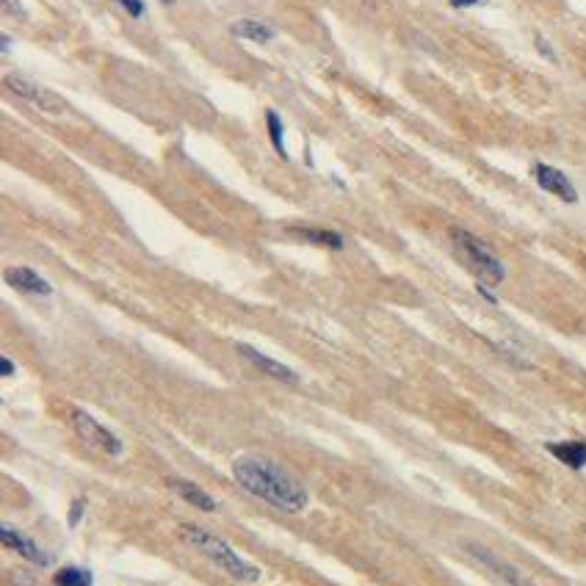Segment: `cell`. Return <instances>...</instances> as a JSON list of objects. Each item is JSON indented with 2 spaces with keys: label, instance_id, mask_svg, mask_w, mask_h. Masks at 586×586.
<instances>
[{
  "label": "cell",
  "instance_id": "6da1fadb",
  "mask_svg": "<svg viewBox=\"0 0 586 586\" xmlns=\"http://www.w3.org/2000/svg\"><path fill=\"white\" fill-rule=\"evenodd\" d=\"M233 479L241 490L288 514H297L310 504L307 487L288 467L260 454H241L233 462Z\"/></svg>",
  "mask_w": 586,
  "mask_h": 586
},
{
  "label": "cell",
  "instance_id": "9c48e42d",
  "mask_svg": "<svg viewBox=\"0 0 586 586\" xmlns=\"http://www.w3.org/2000/svg\"><path fill=\"white\" fill-rule=\"evenodd\" d=\"M6 285L9 288H14V290H19V293H28V297H50L53 293V288H50V282L44 280V277H39L34 268H26V266H12V268H6Z\"/></svg>",
  "mask_w": 586,
  "mask_h": 586
},
{
  "label": "cell",
  "instance_id": "5bb4252c",
  "mask_svg": "<svg viewBox=\"0 0 586 586\" xmlns=\"http://www.w3.org/2000/svg\"><path fill=\"white\" fill-rule=\"evenodd\" d=\"M233 34L238 39H246V42H258V44H266L274 39V28L263 26L258 19H238L233 26Z\"/></svg>",
  "mask_w": 586,
  "mask_h": 586
},
{
  "label": "cell",
  "instance_id": "7a4b0ae2",
  "mask_svg": "<svg viewBox=\"0 0 586 586\" xmlns=\"http://www.w3.org/2000/svg\"><path fill=\"white\" fill-rule=\"evenodd\" d=\"M180 536H183L186 543L194 551H199L208 561H213L219 570L227 573L230 578H235L241 583H258L260 581V570L252 565V561H246L241 553H235L227 539H221V536L199 528V526H183L180 528Z\"/></svg>",
  "mask_w": 586,
  "mask_h": 586
},
{
  "label": "cell",
  "instance_id": "44dd1931",
  "mask_svg": "<svg viewBox=\"0 0 586 586\" xmlns=\"http://www.w3.org/2000/svg\"><path fill=\"white\" fill-rule=\"evenodd\" d=\"M14 371H17V368H14V363H12L9 357L0 359V374H4V376H14Z\"/></svg>",
  "mask_w": 586,
  "mask_h": 586
},
{
  "label": "cell",
  "instance_id": "ba28073f",
  "mask_svg": "<svg viewBox=\"0 0 586 586\" xmlns=\"http://www.w3.org/2000/svg\"><path fill=\"white\" fill-rule=\"evenodd\" d=\"M235 349H238V354L246 359V363H252V366H255L260 374L272 376V379H277V382H285V385H299V374H297V371H290L288 366L277 363V359L266 357V354H263V351H258L255 346L238 343Z\"/></svg>",
  "mask_w": 586,
  "mask_h": 586
},
{
  "label": "cell",
  "instance_id": "d6986e66",
  "mask_svg": "<svg viewBox=\"0 0 586 586\" xmlns=\"http://www.w3.org/2000/svg\"><path fill=\"white\" fill-rule=\"evenodd\" d=\"M536 48H539V53H543V56H548L551 61H556V53L551 50V44H548L543 36H539V34H536Z\"/></svg>",
  "mask_w": 586,
  "mask_h": 586
},
{
  "label": "cell",
  "instance_id": "cb8c5ba5",
  "mask_svg": "<svg viewBox=\"0 0 586 586\" xmlns=\"http://www.w3.org/2000/svg\"><path fill=\"white\" fill-rule=\"evenodd\" d=\"M583 534H586V526H583Z\"/></svg>",
  "mask_w": 586,
  "mask_h": 586
},
{
  "label": "cell",
  "instance_id": "3957f363",
  "mask_svg": "<svg viewBox=\"0 0 586 586\" xmlns=\"http://www.w3.org/2000/svg\"><path fill=\"white\" fill-rule=\"evenodd\" d=\"M451 241H454V250L465 260V266L473 274L482 280V285H501L506 280V268L504 263L490 252V246L479 241L467 230H451Z\"/></svg>",
  "mask_w": 586,
  "mask_h": 586
},
{
  "label": "cell",
  "instance_id": "52a82bcc",
  "mask_svg": "<svg viewBox=\"0 0 586 586\" xmlns=\"http://www.w3.org/2000/svg\"><path fill=\"white\" fill-rule=\"evenodd\" d=\"M531 174H534L536 186L543 189V191H548V194L559 197L561 202H570V205H573V202H578V191H575V186L570 183V177H567L565 172H559L556 166H548V164H534Z\"/></svg>",
  "mask_w": 586,
  "mask_h": 586
},
{
  "label": "cell",
  "instance_id": "4fadbf2b",
  "mask_svg": "<svg viewBox=\"0 0 586 586\" xmlns=\"http://www.w3.org/2000/svg\"><path fill=\"white\" fill-rule=\"evenodd\" d=\"M293 235L305 238L307 243H319L327 250H343V235L335 230H321V227H293Z\"/></svg>",
  "mask_w": 586,
  "mask_h": 586
},
{
  "label": "cell",
  "instance_id": "5b68a950",
  "mask_svg": "<svg viewBox=\"0 0 586 586\" xmlns=\"http://www.w3.org/2000/svg\"><path fill=\"white\" fill-rule=\"evenodd\" d=\"M6 86H9V92H14L17 97L31 103L34 108L44 111V114H64V111H66L64 97L50 92L48 86H39V83L22 78V75H6Z\"/></svg>",
  "mask_w": 586,
  "mask_h": 586
},
{
  "label": "cell",
  "instance_id": "8fae6325",
  "mask_svg": "<svg viewBox=\"0 0 586 586\" xmlns=\"http://www.w3.org/2000/svg\"><path fill=\"white\" fill-rule=\"evenodd\" d=\"M169 490L172 492H177L180 498H183L186 504H191L194 509H202V512H216V501L211 498V495L202 490V487H197L194 482H189V479H177V476H172L169 479Z\"/></svg>",
  "mask_w": 586,
  "mask_h": 586
},
{
  "label": "cell",
  "instance_id": "7c38bea8",
  "mask_svg": "<svg viewBox=\"0 0 586 586\" xmlns=\"http://www.w3.org/2000/svg\"><path fill=\"white\" fill-rule=\"evenodd\" d=\"M548 454H553V459H559L561 465H567L573 470H583L586 467V443L583 440H567V443H548Z\"/></svg>",
  "mask_w": 586,
  "mask_h": 586
},
{
  "label": "cell",
  "instance_id": "277c9868",
  "mask_svg": "<svg viewBox=\"0 0 586 586\" xmlns=\"http://www.w3.org/2000/svg\"><path fill=\"white\" fill-rule=\"evenodd\" d=\"M73 426H75V435H78L89 448L100 451V454H105V457H122V454H125V443H122L114 432H111V429H105V426H103L97 418L89 415V413L73 410Z\"/></svg>",
  "mask_w": 586,
  "mask_h": 586
},
{
  "label": "cell",
  "instance_id": "9a60e30c",
  "mask_svg": "<svg viewBox=\"0 0 586 586\" xmlns=\"http://www.w3.org/2000/svg\"><path fill=\"white\" fill-rule=\"evenodd\" d=\"M53 586H95V575H92V570L70 565V567L56 570Z\"/></svg>",
  "mask_w": 586,
  "mask_h": 586
},
{
  "label": "cell",
  "instance_id": "7402d4cb",
  "mask_svg": "<svg viewBox=\"0 0 586 586\" xmlns=\"http://www.w3.org/2000/svg\"><path fill=\"white\" fill-rule=\"evenodd\" d=\"M4 4H6V12H9V14H14V17H26V12L19 9L17 0H4Z\"/></svg>",
  "mask_w": 586,
  "mask_h": 586
},
{
  "label": "cell",
  "instance_id": "8992f818",
  "mask_svg": "<svg viewBox=\"0 0 586 586\" xmlns=\"http://www.w3.org/2000/svg\"><path fill=\"white\" fill-rule=\"evenodd\" d=\"M465 551H467L473 559H476L484 570H490L495 578L504 581L506 586H531V581H528L520 570H517L512 561L501 559L495 551H490V548H484V545H479V543H467Z\"/></svg>",
  "mask_w": 586,
  "mask_h": 586
},
{
  "label": "cell",
  "instance_id": "603a6c76",
  "mask_svg": "<svg viewBox=\"0 0 586 586\" xmlns=\"http://www.w3.org/2000/svg\"><path fill=\"white\" fill-rule=\"evenodd\" d=\"M14 583L17 586H42L36 578H31V575H14Z\"/></svg>",
  "mask_w": 586,
  "mask_h": 586
},
{
  "label": "cell",
  "instance_id": "30bf717a",
  "mask_svg": "<svg viewBox=\"0 0 586 586\" xmlns=\"http://www.w3.org/2000/svg\"><path fill=\"white\" fill-rule=\"evenodd\" d=\"M0 539H4V545H6V548H12L17 556H22L26 561H31V565H39V567H48V565H50V556L44 553V551L34 543L31 536L14 531L12 526H4V528H0Z\"/></svg>",
  "mask_w": 586,
  "mask_h": 586
},
{
  "label": "cell",
  "instance_id": "e0dca14e",
  "mask_svg": "<svg viewBox=\"0 0 586 586\" xmlns=\"http://www.w3.org/2000/svg\"><path fill=\"white\" fill-rule=\"evenodd\" d=\"M83 512H86V498H75L70 512H66V526L70 528H78L81 520H83Z\"/></svg>",
  "mask_w": 586,
  "mask_h": 586
},
{
  "label": "cell",
  "instance_id": "2e32d148",
  "mask_svg": "<svg viewBox=\"0 0 586 586\" xmlns=\"http://www.w3.org/2000/svg\"><path fill=\"white\" fill-rule=\"evenodd\" d=\"M266 125H268V136H272V144L277 150L280 158H285V127H282V120L277 111H266Z\"/></svg>",
  "mask_w": 586,
  "mask_h": 586
},
{
  "label": "cell",
  "instance_id": "ac0fdd59",
  "mask_svg": "<svg viewBox=\"0 0 586 586\" xmlns=\"http://www.w3.org/2000/svg\"><path fill=\"white\" fill-rule=\"evenodd\" d=\"M117 4H120L130 17H144V4H142V0H117Z\"/></svg>",
  "mask_w": 586,
  "mask_h": 586
},
{
  "label": "cell",
  "instance_id": "ffe728a7",
  "mask_svg": "<svg viewBox=\"0 0 586 586\" xmlns=\"http://www.w3.org/2000/svg\"><path fill=\"white\" fill-rule=\"evenodd\" d=\"M482 4H487V0H451V6H457V9H470V6H482Z\"/></svg>",
  "mask_w": 586,
  "mask_h": 586
}]
</instances>
